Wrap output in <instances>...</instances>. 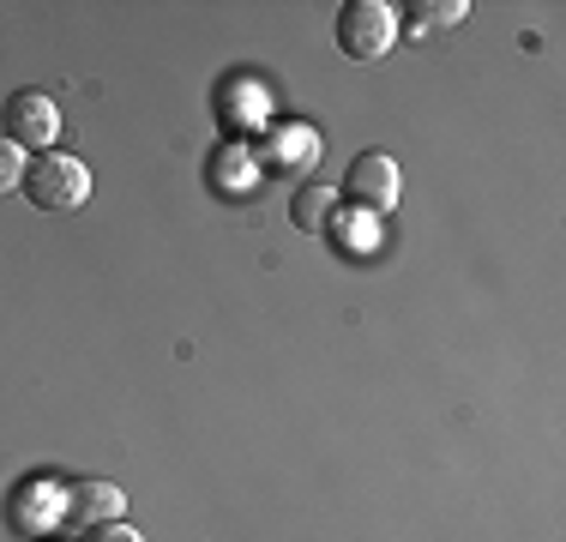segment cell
I'll list each match as a JSON object with an SVG mask.
<instances>
[{
    "label": "cell",
    "instance_id": "7",
    "mask_svg": "<svg viewBox=\"0 0 566 542\" xmlns=\"http://www.w3.org/2000/svg\"><path fill=\"white\" fill-rule=\"evenodd\" d=\"M120 512H127V494H120V482H103V477L66 482V524H73V531L120 524Z\"/></svg>",
    "mask_w": 566,
    "mask_h": 542
},
{
    "label": "cell",
    "instance_id": "9",
    "mask_svg": "<svg viewBox=\"0 0 566 542\" xmlns=\"http://www.w3.org/2000/svg\"><path fill=\"white\" fill-rule=\"evenodd\" d=\"M332 217H338V187L332 181H302L290 199V223L302 229V236H326Z\"/></svg>",
    "mask_w": 566,
    "mask_h": 542
},
{
    "label": "cell",
    "instance_id": "4",
    "mask_svg": "<svg viewBox=\"0 0 566 542\" xmlns=\"http://www.w3.org/2000/svg\"><path fill=\"white\" fill-rule=\"evenodd\" d=\"M403 194V175H398V157L392 152H361L356 163L344 169V199L349 211H368V217H386Z\"/></svg>",
    "mask_w": 566,
    "mask_h": 542
},
{
    "label": "cell",
    "instance_id": "2",
    "mask_svg": "<svg viewBox=\"0 0 566 542\" xmlns=\"http://www.w3.org/2000/svg\"><path fill=\"white\" fill-rule=\"evenodd\" d=\"M398 24H403V12L386 7V0H349L338 12V49L349 61H386L392 43L403 37Z\"/></svg>",
    "mask_w": 566,
    "mask_h": 542
},
{
    "label": "cell",
    "instance_id": "1",
    "mask_svg": "<svg viewBox=\"0 0 566 542\" xmlns=\"http://www.w3.org/2000/svg\"><path fill=\"white\" fill-rule=\"evenodd\" d=\"M24 199H31L36 211H78L91 199V169L85 157L73 152H36L24 163Z\"/></svg>",
    "mask_w": 566,
    "mask_h": 542
},
{
    "label": "cell",
    "instance_id": "12",
    "mask_svg": "<svg viewBox=\"0 0 566 542\" xmlns=\"http://www.w3.org/2000/svg\"><path fill=\"white\" fill-rule=\"evenodd\" d=\"M24 163H31V157H24L19 145H12L7 133H0V199H7L12 187H24Z\"/></svg>",
    "mask_w": 566,
    "mask_h": 542
},
{
    "label": "cell",
    "instance_id": "11",
    "mask_svg": "<svg viewBox=\"0 0 566 542\" xmlns=\"http://www.w3.org/2000/svg\"><path fill=\"white\" fill-rule=\"evenodd\" d=\"M374 223H380V217H368V211H344V206H338V217H332L326 236L338 241V248H349V253H374Z\"/></svg>",
    "mask_w": 566,
    "mask_h": 542
},
{
    "label": "cell",
    "instance_id": "10",
    "mask_svg": "<svg viewBox=\"0 0 566 542\" xmlns=\"http://www.w3.org/2000/svg\"><path fill=\"white\" fill-rule=\"evenodd\" d=\"M398 12H410V19L398 24V31H410V37H428V31H452V24H464V0H416V7H398Z\"/></svg>",
    "mask_w": 566,
    "mask_h": 542
},
{
    "label": "cell",
    "instance_id": "14",
    "mask_svg": "<svg viewBox=\"0 0 566 542\" xmlns=\"http://www.w3.org/2000/svg\"><path fill=\"white\" fill-rule=\"evenodd\" d=\"M43 542H55V536H43Z\"/></svg>",
    "mask_w": 566,
    "mask_h": 542
},
{
    "label": "cell",
    "instance_id": "5",
    "mask_svg": "<svg viewBox=\"0 0 566 542\" xmlns=\"http://www.w3.org/2000/svg\"><path fill=\"white\" fill-rule=\"evenodd\" d=\"M55 133H61V108L49 91H12L7 97V139L19 152H55Z\"/></svg>",
    "mask_w": 566,
    "mask_h": 542
},
{
    "label": "cell",
    "instance_id": "13",
    "mask_svg": "<svg viewBox=\"0 0 566 542\" xmlns=\"http://www.w3.org/2000/svg\"><path fill=\"white\" fill-rule=\"evenodd\" d=\"M85 542H145L133 524H97V531H85Z\"/></svg>",
    "mask_w": 566,
    "mask_h": 542
},
{
    "label": "cell",
    "instance_id": "8",
    "mask_svg": "<svg viewBox=\"0 0 566 542\" xmlns=\"http://www.w3.org/2000/svg\"><path fill=\"white\" fill-rule=\"evenodd\" d=\"M260 187V157H253V145L248 139H229L211 152V194H223V199H241V194H253Z\"/></svg>",
    "mask_w": 566,
    "mask_h": 542
},
{
    "label": "cell",
    "instance_id": "3",
    "mask_svg": "<svg viewBox=\"0 0 566 542\" xmlns=\"http://www.w3.org/2000/svg\"><path fill=\"white\" fill-rule=\"evenodd\" d=\"M7 524H12L19 536L43 542L55 524H66V482H61V477H24V482L7 494Z\"/></svg>",
    "mask_w": 566,
    "mask_h": 542
},
{
    "label": "cell",
    "instance_id": "6",
    "mask_svg": "<svg viewBox=\"0 0 566 542\" xmlns=\"http://www.w3.org/2000/svg\"><path fill=\"white\" fill-rule=\"evenodd\" d=\"M260 169H277V175H302L314 169L319 157V133L307 121H265V139H260Z\"/></svg>",
    "mask_w": 566,
    "mask_h": 542
}]
</instances>
